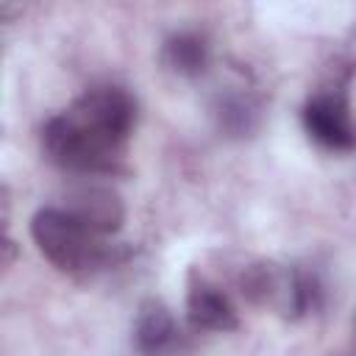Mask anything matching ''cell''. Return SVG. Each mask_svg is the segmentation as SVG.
<instances>
[{
	"instance_id": "30bf717a",
	"label": "cell",
	"mask_w": 356,
	"mask_h": 356,
	"mask_svg": "<svg viewBox=\"0 0 356 356\" xmlns=\"http://www.w3.org/2000/svg\"><path fill=\"white\" fill-rule=\"evenodd\" d=\"M214 114L220 120V128L228 131L231 136L250 134L256 128V117H259L256 103L248 100V97H242V95H225V97H220L217 106H214Z\"/></svg>"
},
{
	"instance_id": "9c48e42d",
	"label": "cell",
	"mask_w": 356,
	"mask_h": 356,
	"mask_svg": "<svg viewBox=\"0 0 356 356\" xmlns=\"http://www.w3.org/2000/svg\"><path fill=\"white\" fill-rule=\"evenodd\" d=\"M209 58H211L209 42H206V36H200L195 31H178L161 47L164 67L175 75H184V78L203 75L209 67Z\"/></svg>"
},
{
	"instance_id": "52a82bcc",
	"label": "cell",
	"mask_w": 356,
	"mask_h": 356,
	"mask_svg": "<svg viewBox=\"0 0 356 356\" xmlns=\"http://www.w3.org/2000/svg\"><path fill=\"white\" fill-rule=\"evenodd\" d=\"M186 317L195 328H203V331H234L239 325V314H236V306L231 303V298L209 284L206 278H197L192 275L189 278V289H186Z\"/></svg>"
},
{
	"instance_id": "ba28073f",
	"label": "cell",
	"mask_w": 356,
	"mask_h": 356,
	"mask_svg": "<svg viewBox=\"0 0 356 356\" xmlns=\"http://www.w3.org/2000/svg\"><path fill=\"white\" fill-rule=\"evenodd\" d=\"M134 342L142 356H167L178 342L172 314L161 300H145L134 323Z\"/></svg>"
},
{
	"instance_id": "277c9868",
	"label": "cell",
	"mask_w": 356,
	"mask_h": 356,
	"mask_svg": "<svg viewBox=\"0 0 356 356\" xmlns=\"http://www.w3.org/2000/svg\"><path fill=\"white\" fill-rule=\"evenodd\" d=\"M67 111L117 150L125 147L136 125V100L131 97L128 89L111 83L86 89Z\"/></svg>"
},
{
	"instance_id": "6da1fadb",
	"label": "cell",
	"mask_w": 356,
	"mask_h": 356,
	"mask_svg": "<svg viewBox=\"0 0 356 356\" xmlns=\"http://www.w3.org/2000/svg\"><path fill=\"white\" fill-rule=\"evenodd\" d=\"M31 236L39 253L61 273H92L111 259L106 236L95 234L67 209H39L31 217Z\"/></svg>"
},
{
	"instance_id": "8992f818",
	"label": "cell",
	"mask_w": 356,
	"mask_h": 356,
	"mask_svg": "<svg viewBox=\"0 0 356 356\" xmlns=\"http://www.w3.org/2000/svg\"><path fill=\"white\" fill-rule=\"evenodd\" d=\"M64 209L100 236L117 234L125 220V206H122L120 195L100 184H83V186L72 189Z\"/></svg>"
},
{
	"instance_id": "7a4b0ae2",
	"label": "cell",
	"mask_w": 356,
	"mask_h": 356,
	"mask_svg": "<svg viewBox=\"0 0 356 356\" xmlns=\"http://www.w3.org/2000/svg\"><path fill=\"white\" fill-rule=\"evenodd\" d=\"M242 295L284 317H303L323 300V289L312 273L275 261L250 264L242 273Z\"/></svg>"
},
{
	"instance_id": "3957f363",
	"label": "cell",
	"mask_w": 356,
	"mask_h": 356,
	"mask_svg": "<svg viewBox=\"0 0 356 356\" xmlns=\"http://www.w3.org/2000/svg\"><path fill=\"white\" fill-rule=\"evenodd\" d=\"M42 147L53 164L78 175L114 172L122 153L97 139L89 128H83L70 111H61L47 120L42 128Z\"/></svg>"
},
{
	"instance_id": "5b68a950",
	"label": "cell",
	"mask_w": 356,
	"mask_h": 356,
	"mask_svg": "<svg viewBox=\"0 0 356 356\" xmlns=\"http://www.w3.org/2000/svg\"><path fill=\"white\" fill-rule=\"evenodd\" d=\"M303 128L325 150H356V122L342 92H320L309 97L303 106Z\"/></svg>"
}]
</instances>
